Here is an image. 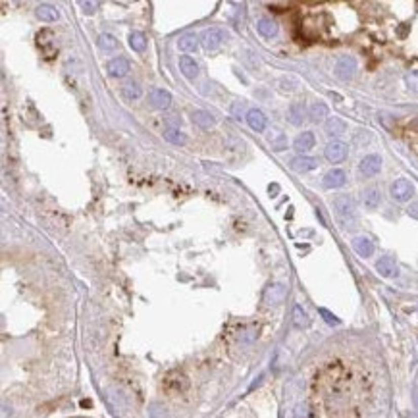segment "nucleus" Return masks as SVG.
<instances>
[{
  "mask_svg": "<svg viewBox=\"0 0 418 418\" xmlns=\"http://www.w3.org/2000/svg\"><path fill=\"white\" fill-rule=\"evenodd\" d=\"M333 210H335V216H337L339 224L345 230L347 227H355V224H357V206H355V201L351 199L349 195H339L333 201Z\"/></svg>",
  "mask_w": 418,
  "mask_h": 418,
  "instance_id": "nucleus-1",
  "label": "nucleus"
},
{
  "mask_svg": "<svg viewBox=\"0 0 418 418\" xmlns=\"http://www.w3.org/2000/svg\"><path fill=\"white\" fill-rule=\"evenodd\" d=\"M389 195L397 203H407V201H410L414 197V185L410 183L408 179H405V177H399L389 187Z\"/></svg>",
  "mask_w": 418,
  "mask_h": 418,
  "instance_id": "nucleus-2",
  "label": "nucleus"
},
{
  "mask_svg": "<svg viewBox=\"0 0 418 418\" xmlns=\"http://www.w3.org/2000/svg\"><path fill=\"white\" fill-rule=\"evenodd\" d=\"M347 153H349V148H347V145H345L343 141H331V143H328V146L324 148V156H326V160L331 162V164L343 162V160L347 158Z\"/></svg>",
  "mask_w": 418,
  "mask_h": 418,
  "instance_id": "nucleus-3",
  "label": "nucleus"
},
{
  "mask_svg": "<svg viewBox=\"0 0 418 418\" xmlns=\"http://www.w3.org/2000/svg\"><path fill=\"white\" fill-rule=\"evenodd\" d=\"M225 41V33L218 27H210V29H204L201 35V43L206 50H218L222 47V43Z\"/></svg>",
  "mask_w": 418,
  "mask_h": 418,
  "instance_id": "nucleus-4",
  "label": "nucleus"
},
{
  "mask_svg": "<svg viewBox=\"0 0 418 418\" xmlns=\"http://www.w3.org/2000/svg\"><path fill=\"white\" fill-rule=\"evenodd\" d=\"M355 71H357V62H355L353 56H341L335 62V75L341 81H351L355 78Z\"/></svg>",
  "mask_w": 418,
  "mask_h": 418,
  "instance_id": "nucleus-5",
  "label": "nucleus"
},
{
  "mask_svg": "<svg viewBox=\"0 0 418 418\" xmlns=\"http://www.w3.org/2000/svg\"><path fill=\"white\" fill-rule=\"evenodd\" d=\"M379 170H382V158L378 155H368L360 160L359 172L364 177H374L376 174H379Z\"/></svg>",
  "mask_w": 418,
  "mask_h": 418,
  "instance_id": "nucleus-6",
  "label": "nucleus"
},
{
  "mask_svg": "<svg viewBox=\"0 0 418 418\" xmlns=\"http://www.w3.org/2000/svg\"><path fill=\"white\" fill-rule=\"evenodd\" d=\"M106 71H108V75H110V78L122 79V78H126L127 73L131 71V66H129V62H127L124 56H118V58H112L110 62H108Z\"/></svg>",
  "mask_w": 418,
  "mask_h": 418,
  "instance_id": "nucleus-7",
  "label": "nucleus"
},
{
  "mask_svg": "<svg viewBox=\"0 0 418 418\" xmlns=\"http://www.w3.org/2000/svg\"><path fill=\"white\" fill-rule=\"evenodd\" d=\"M245 120H247L249 127H251L253 131H256V133H262L264 129H266V126H268V118H266V114H264L262 110H258V108H251V110L247 112Z\"/></svg>",
  "mask_w": 418,
  "mask_h": 418,
  "instance_id": "nucleus-8",
  "label": "nucleus"
},
{
  "mask_svg": "<svg viewBox=\"0 0 418 418\" xmlns=\"http://www.w3.org/2000/svg\"><path fill=\"white\" fill-rule=\"evenodd\" d=\"M289 166H291L293 172H297V174H307V172H312V170H316L318 168V160L316 158H312V156H295L291 162H289Z\"/></svg>",
  "mask_w": 418,
  "mask_h": 418,
  "instance_id": "nucleus-9",
  "label": "nucleus"
},
{
  "mask_svg": "<svg viewBox=\"0 0 418 418\" xmlns=\"http://www.w3.org/2000/svg\"><path fill=\"white\" fill-rule=\"evenodd\" d=\"M148 100L156 110H168L172 106V95L166 89H153L148 93Z\"/></svg>",
  "mask_w": 418,
  "mask_h": 418,
  "instance_id": "nucleus-10",
  "label": "nucleus"
},
{
  "mask_svg": "<svg viewBox=\"0 0 418 418\" xmlns=\"http://www.w3.org/2000/svg\"><path fill=\"white\" fill-rule=\"evenodd\" d=\"M307 114H309V110H307V106L302 102H291L289 108H287V120L293 126H301Z\"/></svg>",
  "mask_w": 418,
  "mask_h": 418,
  "instance_id": "nucleus-11",
  "label": "nucleus"
},
{
  "mask_svg": "<svg viewBox=\"0 0 418 418\" xmlns=\"http://www.w3.org/2000/svg\"><path fill=\"white\" fill-rule=\"evenodd\" d=\"M353 249H355V253L359 254V256H364V258H368V256L374 254V243H372V239L366 237V235L355 237V239H353Z\"/></svg>",
  "mask_w": 418,
  "mask_h": 418,
  "instance_id": "nucleus-12",
  "label": "nucleus"
},
{
  "mask_svg": "<svg viewBox=\"0 0 418 418\" xmlns=\"http://www.w3.org/2000/svg\"><path fill=\"white\" fill-rule=\"evenodd\" d=\"M285 295H287V291H285L283 283H272L264 293V301L268 305H280V302H283Z\"/></svg>",
  "mask_w": 418,
  "mask_h": 418,
  "instance_id": "nucleus-13",
  "label": "nucleus"
},
{
  "mask_svg": "<svg viewBox=\"0 0 418 418\" xmlns=\"http://www.w3.org/2000/svg\"><path fill=\"white\" fill-rule=\"evenodd\" d=\"M376 270H378V274L384 276V278H395L399 274L397 262H395L391 256H382L378 262H376Z\"/></svg>",
  "mask_w": 418,
  "mask_h": 418,
  "instance_id": "nucleus-14",
  "label": "nucleus"
},
{
  "mask_svg": "<svg viewBox=\"0 0 418 418\" xmlns=\"http://www.w3.org/2000/svg\"><path fill=\"white\" fill-rule=\"evenodd\" d=\"M345 181H347V175H345V172L339 170V168H333V170H330L328 174L324 175V187H328V189L343 187Z\"/></svg>",
  "mask_w": 418,
  "mask_h": 418,
  "instance_id": "nucleus-15",
  "label": "nucleus"
},
{
  "mask_svg": "<svg viewBox=\"0 0 418 418\" xmlns=\"http://www.w3.org/2000/svg\"><path fill=\"white\" fill-rule=\"evenodd\" d=\"M314 143H316L314 133H312V131H302V133H299L297 139L293 141V148H295L297 153H307V150H311L312 146H314Z\"/></svg>",
  "mask_w": 418,
  "mask_h": 418,
  "instance_id": "nucleus-16",
  "label": "nucleus"
},
{
  "mask_svg": "<svg viewBox=\"0 0 418 418\" xmlns=\"http://www.w3.org/2000/svg\"><path fill=\"white\" fill-rule=\"evenodd\" d=\"M191 120H193V124H197L203 129H210V127L216 126V118L210 112H206V110H195V112H191Z\"/></svg>",
  "mask_w": 418,
  "mask_h": 418,
  "instance_id": "nucleus-17",
  "label": "nucleus"
},
{
  "mask_svg": "<svg viewBox=\"0 0 418 418\" xmlns=\"http://www.w3.org/2000/svg\"><path fill=\"white\" fill-rule=\"evenodd\" d=\"M35 16H37L41 21H45V23H54V21L60 18V12L56 10L54 6H50V4H41V6H37V10H35Z\"/></svg>",
  "mask_w": 418,
  "mask_h": 418,
  "instance_id": "nucleus-18",
  "label": "nucleus"
},
{
  "mask_svg": "<svg viewBox=\"0 0 418 418\" xmlns=\"http://www.w3.org/2000/svg\"><path fill=\"white\" fill-rule=\"evenodd\" d=\"M179 69L187 79H195L199 75V64L191 56H179Z\"/></svg>",
  "mask_w": 418,
  "mask_h": 418,
  "instance_id": "nucleus-19",
  "label": "nucleus"
},
{
  "mask_svg": "<svg viewBox=\"0 0 418 418\" xmlns=\"http://www.w3.org/2000/svg\"><path fill=\"white\" fill-rule=\"evenodd\" d=\"M362 203L368 210H376L382 203V193H379L378 187H368L364 193H362Z\"/></svg>",
  "mask_w": 418,
  "mask_h": 418,
  "instance_id": "nucleus-20",
  "label": "nucleus"
},
{
  "mask_svg": "<svg viewBox=\"0 0 418 418\" xmlns=\"http://www.w3.org/2000/svg\"><path fill=\"white\" fill-rule=\"evenodd\" d=\"M256 31L262 35L264 39H272V37L278 35V23L274 20H270V18H262V20H258V23H256Z\"/></svg>",
  "mask_w": 418,
  "mask_h": 418,
  "instance_id": "nucleus-21",
  "label": "nucleus"
},
{
  "mask_svg": "<svg viewBox=\"0 0 418 418\" xmlns=\"http://www.w3.org/2000/svg\"><path fill=\"white\" fill-rule=\"evenodd\" d=\"M324 129H326V133L330 137H339L345 133V129H347V126H345V122L341 120V118L333 116V118H328L326 120V126H324Z\"/></svg>",
  "mask_w": 418,
  "mask_h": 418,
  "instance_id": "nucleus-22",
  "label": "nucleus"
},
{
  "mask_svg": "<svg viewBox=\"0 0 418 418\" xmlns=\"http://www.w3.org/2000/svg\"><path fill=\"white\" fill-rule=\"evenodd\" d=\"M293 324H295V328H299V330L309 328V324H311V318H309V314H307V311L302 309L301 305H295V307H293Z\"/></svg>",
  "mask_w": 418,
  "mask_h": 418,
  "instance_id": "nucleus-23",
  "label": "nucleus"
},
{
  "mask_svg": "<svg viewBox=\"0 0 418 418\" xmlns=\"http://www.w3.org/2000/svg\"><path fill=\"white\" fill-rule=\"evenodd\" d=\"M127 41H129L131 50H135V52H145V49H146L145 33H141V31H131L129 37H127Z\"/></svg>",
  "mask_w": 418,
  "mask_h": 418,
  "instance_id": "nucleus-24",
  "label": "nucleus"
},
{
  "mask_svg": "<svg viewBox=\"0 0 418 418\" xmlns=\"http://www.w3.org/2000/svg\"><path fill=\"white\" fill-rule=\"evenodd\" d=\"M122 95H124L126 100L133 102V100H137V98H141L143 89L139 87V83H135V81H129V83H126V85L122 87Z\"/></svg>",
  "mask_w": 418,
  "mask_h": 418,
  "instance_id": "nucleus-25",
  "label": "nucleus"
},
{
  "mask_svg": "<svg viewBox=\"0 0 418 418\" xmlns=\"http://www.w3.org/2000/svg\"><path fill=\"white\" fill-rule=\"evenodd\" d=\"M328 106L324 104V102H312L311 108H309V118H311L312 122H322L324 118H328Z\"/></svg>",
  "mask_w": 418,
  "mask_h": 418,
  "instance_id": "nucleus-26",
  "label": "nucleus"
},
{
  "mask_svg": "<svg viewBox=\"0 0 418 418\" xmlns=\"http://www.w3.org/2000/svg\"><path fill=\"white\" fill-rule=\"evenodd\" d=\"M164 139L170 141L172 145H185V141H187V137L183 131H179V127H166Z\"/></svg>",
  "mask_w": 418,
  "mask_h": 418,
  "instance_id": "nucleus-27",
  "label": "nucleus"
},
{
  "mask_svg": "<svg viewBox=\"0 0 418 418\" xmlns=\"http://www.w3.org/2000/svg\"><path fill=\"white\" fill-rule=\"evenodd\" d=\"M98 49H102L104 52H112L118 49V39L110 33H100L98 35Z\"/></svg>",
  "mask_w": 418,
  "mask_h": 418,
  "instance_id": "nucleus-28",
  "label": "nucleus"
},
{
  "mask_svg": "<svg viewBox=\"0 0 418 418\" xmlns=\"http://www.w3.org/2000/svg\"><path fill=\"white\" fill-rule=\"evenodd\" d=\"M177 47L183 50V52H195L197 47H199V39H197L195 35H183V37H179V41H177Z\"/></svg>",
  "mask_w": 418,
  "mask_h": 418,
  "instance_id": "nucleus-29",
  "label": "nucleus"
},
{
  "mask_svg": "<svg viewBox=\"0 0 418 418\" xmlns=\"http://www.w3.org/2000/svg\"><path fill=\"white\" fill-rule=\"evenodd\" d=\"M270 143H272V148L274 150H285L287 148V137L283 135V133H276V135L270 139Z\"/></svg>",
  "mask_w": 418,
  "mask_h": 418,
  "instance_id": "nucleus-30",
  "label": "nucleus"
},
{
  "mask_svg": "<svg viewBox=\"0 0 418 418\" xmlns=\"http://www.w3.org/2000/svg\"><path fill=\"white\" fill-rule=\"evenodd\" d=\"M405 83H407V87L410 89V91L418 93V69L416 71H408L407 75H405Z\"/></svg>",
  "mask_w": 418,
  "mask_h": 418,
  "instance_id": "nucleus-31",
  "label": "nucleus"
},
{
  "mask_svg": "<svg viewBox=\"0 0 418 418\" xmlns=\"http://www.w3.org/2000/svg\"><path fill=\"white\" fill-rule=\"evenodd\" d=\"M318 312H320L322 318L326 320V324H330V326H337V324L341 322L339 318H337L335 314H331V312L328 311V309H318Z\"/></svg>",
  "mask_w": 418,
  "mask_h": 418,
  "instance_id": "nucleus-32",
  "label": "nucleus"
},
{
  "mask_svg": "<svg viewBox=\"0 0 418 418\" xmlns=\"http://www.w3.org/2000/svg\"><path fill=\"white\" fill-rule=\"evenodd\" d=\"M293 416L295 418H311V408H309V405L299 403V405L295 407V410H293Z\"/></svg>",
  "mask_w": 418,
  "mask_h": 418,
  "instance_id": "nucleus-33",
  "label": "nucleus"
},
{
  "mask_svg": "<svg viewBox=\"0 0 418 418\" xmlns=\"http://www.w3.org/2000/svg\"><path fill=\"white\" fill-rule=\"evenodd\" d=\"M81 8H83L85 14L91 16V14H95V12L98 10V2H93V0H83V2H81Z\"/></svg>",
  "mask_w": 418,
  "mask_h": 418,
  "instance_id": "nucleus-34",
  "label": "nucleus"
},
{
  "mask_svg": "<svg viewBox=\"0 0 418 418\" xmlns=\"http://www.w3.org/2000/svg\"><path fill=\"white\" fill-rule=\"evenodd\" d=\"M407 212H408V216H410V218H416V220H418V201L408 206Z\"/></svg>",
  "mask_w": 418,
  "mask_h": 418,
  "instance_id": "nucleus-35",
  "label": "nucleus"
},
{
  "mask_svg": "<svg viewBox=\"0 0 418 418\" xmlns=\"http://www.w3.org/2000/svg\"><path fill=\"white\" fill-rule=\"evenodd\" d=\"M239 108H243V102H235L234 106H232V112H234V116L237 118V120H241V112H239Z\"/></svg>",
  "mask_w": 418,
  "mask_h": 418,
  "instance_id": "nucleus-36",
  "label": "nucleus"
},
{
  "mask_svg": "<svg viewBox=\"0 0 418 418\" xmlns=\"http://www.w3.org/2000/svg\"><path fill=\"white\" fill-rule=\"evenodd\" d=\"M414 405H416V408H418V389L414 391Z\"/></svg>",
  "mask_w": 418,
  "mask_h": 418,
  "instance_id": "nucleus-37",
  "label": "nucleus"
}]
</instances>
